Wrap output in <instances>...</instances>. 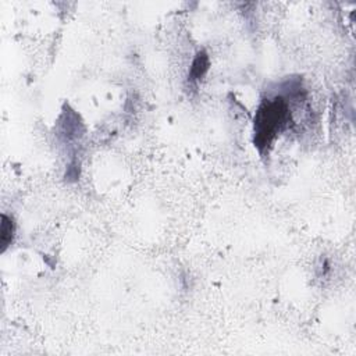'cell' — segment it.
<instances>
[{"instance_id":"6da1fadb","label":"cell","mask_w":356,"mask_h":356,"mask_svg":"<svg viewBox=\"0 0 356 356\" xmlns=\"http://www.w3.org/2000/svg\"><path fill=\"white\" fill-rule=\"evenodd\" d=\"M286 120V107L282 99L266 102L257 111L254 120L256 142L259 146H268L274 136L282 129Z\"/></svg>"},{"instance_id":"7a4b0ae2","label":"cell","mask_w":356,"mask_h":356,"mask_svg":"<svg viewBox=\"0 0 356 356\" xmlns=\"http://www.w3.org/2000/svg\"><path fill=\"white\" fill-rule=\"evenodd\" d=\"M1 228H0V241H1V248L3 250L10 245L11 239H13V234H14V225L13 221L3 214L1 217Z\"/></svg>"}]
</instances>
